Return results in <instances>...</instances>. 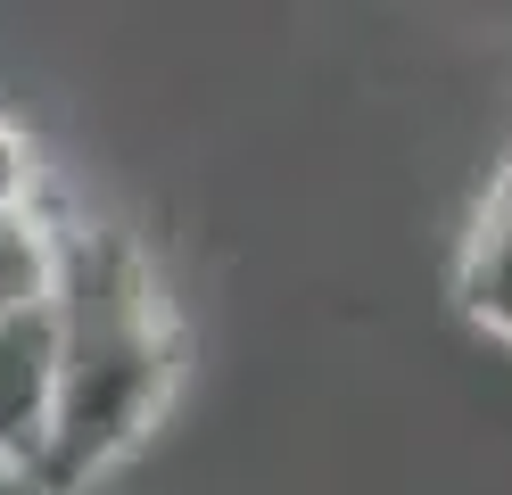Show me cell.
<instances>
[{"instance_id":"cell-1","label":"cell","mask_w":512,"mask_h":495,"mask_svg":"<svg viewBox=\"0 0 512 495\" xmlns=\"http://www.w3.org/2000/svg\"><path fill=\"white\" fill-rule=\"evenodd\" d=\"M50 322H58V388L25 495H91L174 413L190 330L157 256L116 223H75L67 289H58Z\"/></svg>"},{"instance_id":"cell-5","label":"cell","mask_w":512,"mask_h":495,"mask_svg":"<svg viewBox=\"0 0 512 495\" xmlns=\"http://www.w3.org/2000/svg\"><path fill=\"white\" fill-rule=\"evenodd\" d=\"M50 198V165H42V141L25 132L17 116H0V215L17 207H42Z\"/></svg>"},{"instance_id":"cell-3","label":"cell","mask_w":512,"mask_h":495,"mask_svg":"<svg viewBox=\"0 0 512 495\" xmlns=\"http://www.w3.org/2000/svg\"><path fill=\"white\" fill-rule=\"evenodd\" d=\"M455 314L471 330L512 347V174L496 165V182L479 190V207L463 223V248H455Z\"/></svg>"},{"instance_id":"cell-2","label":"cell","mask_w":512,"mask_h":495,"mask_svg":"<svg viewBox=\"0 0 512 495\" xmlns=\"http://www.w3.org/2000/svg\"><path fill=\"white\" fill-rule=\"evenodd\" d=\"M50 388H58V322L50 314L0 322V487L17 495L50 438Z\"/></svg>"},{"instance_id":"cell-4","label":"cell","mask_w":512,"mask_h":495,"mask_svg":"<svg viewBox=\"0 0 512 495\" xmlns=\"http://www.w3.org/2000/svg\"><path fill=\"white\" fill-rule=\"evenodd\" d=\"M67 248H75V223L58 215L50 198L0 215V322L58 306V289H67Z\"/></svg>"},{"instance_id":"cell-6","label":"cell","mask_w":512,"mask_h":495,"mask_svg":"<svg viewBox=\"0 0 512 495\" xmlns=\"http://www.w3.org/2000/svg\"><path fill=\"white\" fill-rule=\"evenodd\" d=\"M504 174H512V157H504Z\"/></svg>"}]
</instances>
